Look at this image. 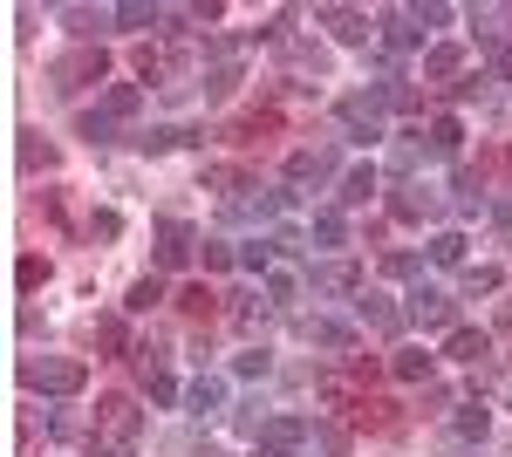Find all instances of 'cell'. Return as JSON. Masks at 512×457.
<instances>
[{"label": "cell", "instance_id": "d6986e66", "mask_svg": "<svg viewBox=\"0 0 512 457\" xmlns=\"http://www.w3.org/2000/svg\"><path fill=\"white\" fill-rule=\"evenodd\" d=\"M403 14H410V28H417V35H431V28L451 21V7H444V0H417V7H403Z\"/></svg>", "mask_w": 512, "mask_h": 457}, {"label": "cell", "instance_id": "d6a6232c", "mask_svg": "<svg viewBox=\"0 0 512 457\" xmlns=\"http://www.w3.org/2000/svg\"><path fill=\"white\" fill-rule=\"evenodd\" d=\"M239 267L267 273V267H274V239H260V246H239Z\"/></svg>", "mask_w": 512, "mask_h": 457}, {"label": "cell", "instance_id": "30bf717a", "mask_svg": "<svg viewBox=\"0 0 512 457\" xmlns=\"http://www.w3.org/2000/svg\"><path fill=\"white\" fill-rule=\"evenodd\" d=\"M287 178H294V185H308V178H335V151H294L287 157Z\"/></svg>", "mask_w": 512, "mask_h": 457}, {"label": "cell", "instance_id": "ac0fdd59", "mask_svg": "<svg viewBox=\"0 0 512 457\" xmlns=\"http://www.w3.org/2000/svg\"><path fill=\"white\" fill-rule=\"evenodd\" d=\"M417 28H410V14H383V48H390V55H403V48H417Z\"/></svg>", "mask_w": 512, "mask_h": 457}, {"label": "cell", "instance_id": "d4e9b609", "mask_svg": "<svg viewBox=\"0 0 512 457\" xmlns=\"http://www.w3.org/2000/svg\"><path fill=\"white\" fill-rule=\"evenodd\" d=\"M21 164H28V171H55V144H41L35 130H28V137H21Z\"/></svg>", "mask_w": 512, "mask_h": 457}, {"label": "cell", "instance_id": "1f68e13d", "mask_svg": "<svg viewBox=\"0 0 512 457\" xmlns=\"http://www.w3.org/2000/svg\"><path fill=\"white\" fill-rule=\"evenodd\" d=\"M233 82H239V69L226 62V69H212V76H205V96H212V103H226V96H233Z\"/></svg>", "mask_w": 512, "mask_h": 457}, {"label": "cell", "instance_id": "ba28073f", "mask_svg": "<svg viewBox=\"0 0 512 457\" xmlns=\"http://www.w3.org/2000/svg\"><path fill=\"white\" fill-rule=\"evenodd\" d=\"M192 226H185V219H164L158 226V267H185V260H192Z\"/></svg>", "mask_w": 512, "mask_h": 457}, {"label": "cell", "instance_id": "44dd1931", "mask_svg": "<svg viewBox=\"0 0 512 457\" xmlns=\"http://www.w3.org/2000/svg\"><path fill=\"white\" fill-rule=\"evenodd\" d=\"M164 7H151V0H123L117 7V28H158Z\"/></svg>", "mask_w": 512, "mask_h": 457}, {"label": "cell", "instance_id": "836d02e7", "mask_svg": "<svg viewBox=\"0 0 512 457\" xmlns=\"http://www.w3.org/2000/svg\"><path fill=\"white\" fill-rule=\"evenodd\" d=\"M315 444H321L328 457H342V451H349V430H342V423H321V430H315Z\"/></svg>", "mask_w": 512, "mask_h": 457}, {"label": "cell", "instance_id": "b9f144b4", "mask_svg": "<svg viewBox=\"0 0 512 457\" xmlns=\"http://www.w3.org/2000/svg\"><path fill=\"white\" fill-rule=\"evenodd\" d=\"M233 369H239V376H267V348H246Z\"/></svg>", "mask_w": 512, "mask_h": 457}, {"label": "cell", "instance_id": "ffe728a7", "mask_svg": "<svg viewBox=\"0 0 512 457\" xmlns=\"http://www.w3.org/2000/svg\"><path fill=\"white\" fill-rule=\"evenodd\" d=\"M431 267H465V232H437L431 239Z\"/></svg>", "mask_w": 512, "mask_h": 457}, {"label": "cell", "instance_id": "5bb4252c", "mask_svg": "<svg viewBox=\"0 0 512 457\" xmlns=\"http://www.w3.org/2000/svg\"><path fill=\"white\" fill-rule=\"evenodd\" d=\"M431 369H437V355H424V348H396V355H390V376L396 382H431Z\"/></svg>", "mask_w": 512, "mask_h": 457}, {"label": "cell", "instance_id": "3957f363", "mask_svg": "<svg viewBox=\"0 0 512 457\" xmlns=\"http://www.w3.org/2000/svg\"><path fill=\"white\" fill-rule=\"evenodd\" d=\"M383 110H390L383 96H342L335 103V116H342V130H349L355 144H376L383 137Z\"/></svg>", "mask_w": 512, "mask_h": 457}, {"label": "cell", "instance_id": "f1b7e54d", "mask_svg": "<svg viewBox=\"0 0 512 457\" xmlns=\"http://www.w3.org/2000/svg\"><path fill=\"white\" fill-rule=\"evenodd\" d=\"M137 103H144V96H137L130 82H117V89L103 96V116H137Z\"/></svg>", "mask_w": 512, "mask_h": 457}, {"label": "cell", "instance_id": "8fae6325", "mask_svg": "<svg viewBox=\"0 0 512 457\" xmlns=\"http://www.w3.org/2000/svg\"><path fill=\"white\" fill-rule=\"evenodd\" d=\"M62 21H69V35L96 41V35H103V28H117V7H69Z\"/></svg>", "mask_w": 512, "mask_h": 457}, {"label": "cell", "instance_id": "cb8c5ba5", "mask_svg": "<svg viewBox=\"0 0 512 457\" xmlns=\"http://www.w3.org/2000/svg\"><path fill=\"white\" fill-rule=\"evenodd\" d=\"M315 239L321 246H349V219L342 212H315Z\"/></svg>", "mask_w": 512, "mask_h": 457}, {"label": "cell", "instance_id": "484cf974", "mask_svg": "<svg viewBox=\"0 0 512 457\" xmlns=\"http://www.w3.org/2000/svg\"><path fill=\"white\" fill-rule=\"evenodd\" d=\"M198 260H205V273H226V267H239V253L226 246V239H205V246H198Z\"/></svg>", "mask_w": 512, "mask_h": 457}, {"label": "cell", "instance_id": "6da1fadb", "mask_svg": "<svg viewBox=\"0 0 512 457\" xmlns=\"http://www.w3.org/2000/svg\"><path fill=\"white\" fill-rule=\"evenodd\" d=\"M137 437H144V410H137L130 396H110V403L96 410L89 451H96V457H130V451H137Z\"/></svg>", "mask_w": 512, "mask_h": 457}, {"label": "cell", "instance_id": "4fadbf2b", "mask_svg": "<svg viewBox=\"0 0 512 457\" xmlns=\"http://www.w3.org/2000/svg\"><path fill=\"white\" fill-rule=\"evenodd\" d=\"M376 185H383V178H376V164H355V171H342V191H335V198H342V205H369Z\"/></svg>", "mask_w": 512, "mask_h": 457}, {"label": "cell", "instance_id": "60d3db41", "mask_svg": "<svg viewBox=\"0 0 512 457\" xmlns=\"http://www.w3.org/2000/svg\"><path fill=\"white\" fill-rule=\"evenodd\" d=\"M96 348H110V355H117V348H123V321H96Z\"/></svg>", "mask_w": 512, "mask_h": 457}, {"label": "cell", "instance_id": "7bdbcfd3", "mask_svg": "<svg viewBox=\"0 0 512 457\" xmlns=\"http://www.w3.org/2000/svg\"><path fill=\"white\" fill-rule=\"evenodd\" d=\"M178 307H185V314H212V294H205V287H185Z\"/></svg>", "mask_w": 512, "mask_h": 457}, {"label": "cell", "instance_id": "f35d334b", "mask_svg": "<svg viewBox=\"0 0 512 457\" xmlns=\"http://www.w3.org/2000/svg\"><path fill=\"white\" fill-rule=\"evenodd\" d=\"M144 382H151V403H158V410H164V403H178V382L164 376V369H158V376H144Z\"/></svg>", "mask_w": 512, "mask_h": 457}, {"label": "cell", "instance_id": "4dcf8cb0", "mask_svg": "<svg viewBox=\"0 0 512 457\" xmlns=\"http://www.w3.org/2000/svg\"><path fill=\"white\" fill-rule=\"evenodd\" d=\"M137 76H144V82L171 76V55H164V48H144V55H137Z\"/></svg>", "mask_w": 512, "mask_h": 457}, {"label": "cell", "instance_id": "277c9868", "mask_svg": "<svg viewBox=\"0 0 512 457\" xmlns=\"http://www.w3.org/2000/svg\"><path fill=\"white\" fill-rule=\"evenodd\" d=\"M103 69H110L103 48H69V55L48 62V82H55V89H82V82H103Z\"/></svg>", "mask_w": 512, "mask_h": 457}, {"label": "cell", "instance_id": "74e56055", "mask_svg": "<svg viewBox=\"0 0 512 457\" xmlns=\"http://www.w3.org/2000/svg\"><path fill=\"white\" fill-rule=\"evenodd\" d=\"M267 294H274V301L287 307L294 294H301V280H294V273H267Z\"/></svg>", "mask_w": 512, "mask_h": 457}, {"label": "cell", "instance_id": "f6af8a7d", "mask_svg": "<svg viewBox=\"0 0 512 457\" xmlns=\"http://www.w3.org/2000/svg\"><path fill=\"white\" fill-rule=\"evenodd\" d=\"M492 69H499V76L512 82V48H492Z\"/></svg>", "mask_w": 512, "mask_h": 457}, {"label": "cell", "instance_id": "e0dca14e", "mask_svg": "<svg viewBox=\"0 0 512 457\" xmlns=\"http://www.w3.org/2000/svg\"><path fill=\"white\" fill-rule=\"evenodd\" d=\"M458 144H465V123H458V116H437L431 123V157H458Z\"/></svg>", "mask_w": 512, "mask_h": 457}, {"label": "cell", "instance_id": "603a6c76", "mask_svg": "<svg viewBox=\"0 0 512 457\" xmlns=\"http://www.w3.org/2000/svg\"><path fill=\"white\" fill-rule=\"evenodd\" d=\"M458 62H465V55H458V48L444 41V48H431V55H424V76H431V82H444V76H458Z\"/></svg>", "mask_w": 512, "mask_h": 457}, {"label": "cell", "instance_id": "f546056e", "mask_svg": "<svg viewBox=\"0 0 512 457\" xmlns=\"http://www.w3.org/2000/svg\"><path fill=\"white\" fill-rule=\"evenodd\" d=\"M485 430H492V410L485 403H465L458 410V437H485Z\"/></svg>", "mask_w": 512, "mask_h": 457}, {"label": "cell", "instance_id": "2e32d148", "mask_svg": "<svg viewBox=\"0 0 512 457\" xmlns=\"http://www.w3.org/2000/svg\"><path fill=\"white\" fill-rule=\"evenodd\" d=\"M444 355H451V362H485V355H492V342H485L478 328H458V335L444 342Z\"/></svg>", "mask_w": 512, "mask_h": 457}, {"label": "cell", "instance_id": "4316f807", "mask_svg": "<svg viewBox=\"0 0 512 457\" xmlns=\"http://www.w3.org/2000/svg\"><path fill=\"white\" fill-rule=\"evenodd\" d=\"M158 301H164V280L151 273V280H137V287H130V301H123V307H130V314H144V307H158Z\"/></svg>", "mask_w": 512, "mask_h": 457}, {"label": "cell", "instance_id": "ab89813d", "mask_svg": "<svg viewBox=\"0 0 512 457\" xmlns=\"http://www.w3.org/2000/svg\"><path fill=\"white\" fill-rule=\"evenodd\" d=\"M171 144H192V137H185V130H171V123H164V130H151V137H144V151H171Z\"/></svg>", "mask_w": 512, "mask_h": 457}, {"label": "cell", "instance_id": "7dc6e473", "mask_svg": "<svg viewBox=\"0 0 512 457\" xmlns=\"http://www.w3.org/2000/svg\"><path fill=\"white\" fill-rule=\"evenodd\" d=\"M253 457H267V451H253Z\"/></svg>", "mask_w": 512, "mask_h": 457}, {"label": "cell", "instance_id": "52a82bcc", "mask_svg": "<svg viewBox=\"0 0 512 457\" xmlns=\"http://www.w3.org/2000/svg\"><path fill=\"white\" fill-rule=\"evenodd\" d=\"M315 21H328V28H335V41H349V48H362V41L376 35L362 7H315Z\"/></svg>", "mask_w": 512, "mask_h": 457}, {"label": "cell", "instance_id": "ee69618b", "mask_svg": "<svg viewBox=\"0 0 512 457\" xmlns=\"http://www.w3.org/2000/svg\"><path fill=\"white\" fill-rule=\"evenodd\" d=\"M89 232H96V239H117L123 219H117V212H96V219H89Z\"/></svg>", "mask_w": 512, "mask_h": 457}, {"label": "cell", "instance_id": "83f0119b", "mask_svg": "<svg viewBox=\"0 0 512 457\" xmlns=\"http://www.w3.org/2000/svg\"><path fill=\"white\" fill-rule=\"evenodd\" d=\"M499 287H506V273H499V267H472V273H465V294H472V301H478V294H499Z\"/></svg>", "mask_w": 512, "mask_h": 457}, {"label": "cell", "instance_id": "7c38bea8", "mask_svg": "<svg viewBox=\"0 0 512 457\" xmlns=\"http://www.w3.org/2000/svg\"><path fill=\"white\" fill-rule=\"evenodd\" d=\"M185 403H192V417H219V410H226V382H219V376H198L192 389H185Z\"/></svg>", "mask_w": 512, "mask_h": 457}, {"label": "cell", "instance_id": "bcb514c9", "mask_svg": "<svg viewBox=\"0 0 512 457\" xmlns=\"http://www.w3.org/2000/svg\"><path fill=\"white\" fill-rule=\"evenodd\" d=\"M499 226H506V232H512V198H499Z\"/></svg>", "mask_w": 512, "mask_h": 457}, {"label": "cell", "instance_id": "5b68a950", "mask_svg": "<svg viewBox=\"0 0 512 457\" xmlns=\"http://www.w3.org/2000/svg\"><path fill=\"white\" fill-rule=\"evenodd\" d=\"M410 321H417V328H444V335H458V301H451V294H437V287H417V294H410Z\"/></svg>", "mask_w": 512, "mask_h": 457}, {"label": "cell", "instance_id": "9c48e42d", "mask_svg": "<svg viewBox=\"0 0 512 457\" xmlns=\"http://www.w3.org/2000/svg\"><path fill=\"white\" fill-rule=\"evenodd\" d=\"M301 437H308V423H301V417H267V423H260V451H267V457L294 451Z\"/></svg>", "mask_w": 512, "mask_h": 457}, {"label": "cell", "instance_id": "7a4b0ae2", "mask_svg": "<svg viewBox=\"0 0 512 457\" xmlns=\"http://www.w3.org/2000/svg\"><path fill=\"white\" fill-rule=\"evenodd\" d=\"M21 382L35 396H76L82 382H89V362H76V355H28L21 362Z\"/></svg>", "mask_w": 512, "mask_h": 457}, {"label": "cell", "instance_id": "8992f818", "mask_svg": "<svg viewBox=\"0 0 512 457\" xmlns=\"http://www.w3.org/2000/svg\"><path fill=\"white\" fill-rule=\"evenodd\" d=\"M355 321L376 328V335H403V307L390 294H355Z\"/></svg>", "mask_w": 512, "mask_h": 457}, {"label": "cell", "instance_id": "e575fe53", "mask_svg": "<svg viewBox=\"0 0 512 457\" xmlns=\"http://www.w3.org/2000/svg\"><path fill=\"white\" fill-rule=\"evenodd\" d=\"M110 130H117V116H82V137H89V144H110Z\"/></svg>", "mask_w": 512, "mask_h": 457}, {"label": "cell", "instance_id": "d590c367", "mask_svg": "<svg viewBox=\"0 0 512 457\" xmlns=\"http://www.w3.org/2000/svg\"><path fill=\"white\" fill-rule=\"evenodd\" d=\"M424 267V260H417V253H383V273H390V280H410V273Z\"/></svg>", "mask_w": 512, "mask_h": 457}, {"label": "cell", "instance_id": "9a60e30c", "mask_svg": "<svg viewBox=\"0 0 512 457\" xmlns=\"http://www.w3.org/2000/svg\"><path fill=\"white\" fill-rule=\"evenodd\" d=\"M362 287V273L349 267V260H328V267H315V294H355Z\"/></svg>", "mask_w": 512, "mask_h": 457}, {"label": "cell", "instance_id": "7402d4cb", "mask_svg": "<svg viewBox=\"0 0 512 457\" xmlns=\"http://www.w3.org/2000/svg\"><path fill=\"white\" fill-rule=\"evenodd\" d=\"M308 335H315L321 348H335V355H349V348H355V335L342 328V321H308Z\"/></svg>", "mask_w": 512, "mask_h": 457}, {"label": "cell", "instance_id": "8d00e7d4", "mask_svg": "<svg viewBox=\"0 0 512 457\" xmlns=\"http://www.w3.org/2000/svg\"><path fill=\"white\" fill-rule=\"evenodd\" d=\"M14 280H21V287H41V280H48V260H41V253H28V260L14 267Z\"/></svg>", "mask_w": 512, "mask_h": 457}]
</instances>
